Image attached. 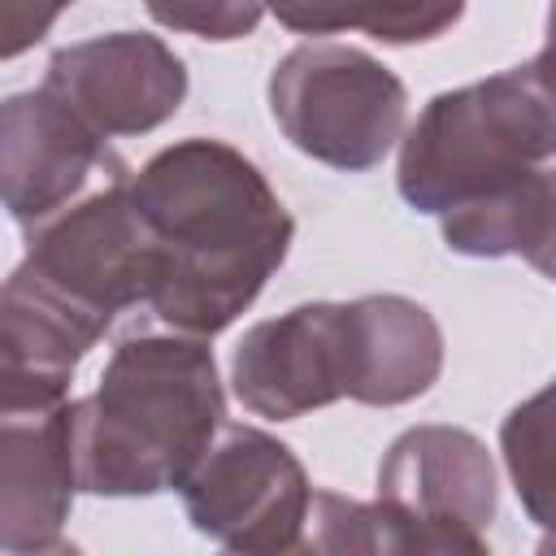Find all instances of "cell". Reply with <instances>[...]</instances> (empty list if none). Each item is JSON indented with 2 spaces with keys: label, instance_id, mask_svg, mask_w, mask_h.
<instances>
[{
  "label": "cell",
  "instance_id": "21",
  "mask_svg": "<svg viewBox=\"0 0 556 556\" xmlns=\"http://www.w3.org/2000/svg\"><path fill=\"white\" fill-rule=\"evenodd\" d=\"M539 556H552V547H547V543H543V547H539Z\"/></svg>",
  "mask_w": 556,
  "mask_h": 556
},
{
  "label": "cell",
  "instance_id": "3",
  "mask_svg": "<svg viewBox=\"0 0 556 556\" xmlns=\"http://www.w3.org/2000/svg\"><path fill=\"white\" fill-rule=\"evenodd\" d=\"M556 156V96L547 52L439 91L400 135L395 187L417 213L443 217L486 200Z\"/></svg>",
  "mask_w": 556,
  "mask_h": 556
},
{
  "label": "cell",
  "instance_id": "6",
  "mask_svg": "<svg viewBox=\"0 0 556 556\" xmlns=\"http://www.w3.org/2000/svg\"><path fill=\"white\" fill-rule=\"evenodd\" d=\"M178 495L187 521L217 539L226 556H269L300 530L313 482L282 439L256 426H222Z\"/></svg>",
  "mask_w": 556,
  "mask_h": 556
},
{
  "label": "cell",
  "instance_id": "4",
  "mask_svg": "<svg viewBox=\"0 0 556 556\" xmlns=\"http://www.w3.org/2000/svg\"><path fill=\"white\" fill-rule=\"evenodd\" d=\"M269 117L282 139L343 174H365L400 143L408 87L395 70L352 43L313 39L269 70Z\"/></svg>",
  "mask_w": 556,
  "mask_h": 556
},
{
  "label": "cell",
  "instance_id": "20",
  "mask_svg": "<svg viewBox=\"0 0 556 556\" xmlns=\"http://www.w3.org/2000/svg\"><path fill=\"white\" fill-rule=\"evenodd\" d=\"M17 556H83V547H74V543H65V539H56V543H48V547L17 552Z\"/></svg>",
  "mask_w": 556,
  "mask_h": 556
},
{
  "label": "cell",
  "instance_id": "1",
  "mask_svg": "<svg viewBox=\"0 0 556 556\" xmlns=\"http://www.w3.org/2000/svg\"><path fill=\"white\" fill-rule=\"evenodd\" d=\"M126 191L156 243L152 321L187 339L222 334L282 269L295 222L269 178L226 139L152 152Z\"/></svg>",
  "mask_w": 556,
  "mask_h": 556
},
{
  "label": "cell",
  "instance_id": "12",
  "mask_svg": "<svg viewBox=\"0 0 556 556\" xmlns=\"http://www.w3.org/2000/svg\"><path fill=\"white\" fill-rule=\"evenodd\" d=\"M65 408L0 421V552H35L61 539L74 504Z\"/></svg>",
  "mask_w": 556,
  "mask_h": 556
},
{
  "label": "cell",
  "instance_id": "5",
  "mask_svg": "<svg viewBox=\"0 0 556 556\" xmlns=\"http://www.w3.org/2000/svg\"><path fill=\"white\" fill-rule=\"evenodd\" d=\"M22 265L100 326L148 304L156 287V243L126 191V169L30 226Z\"/></svg>",
  "mask_w": 556,
  "mask_h": 556
},
{
  "label": "cell",
  "instance_id": "13",
  "mask_svg": "<svg viewBox=\"0 0 556 556\" xmlns=\"http://www.w3.org/2000/svg\"><path fill=\"white\" fill-rule=\"evenodd\" d=\"M439 230L456 256H478V261L521 256L539 274H552V239H556V174H552V165L534 169L530 178H521L486 200L443 213Z\"/></svg>",
  "mask_w": 556,
  "mask_h": 556
},
{
  "label": "cell",
  "instance_id": "2",
  "mask_svg": "<svg viewBox=\"0 0 556 556\" xmlns=\"http://www.w3.org/2000/svg\"><path fill=\"white\" fill-rule=\"evenodd\" d=\"M226 417L213 348L174 330L126 334L96 391L70 400L74 491L135 500L178 491Z\"/></svg>",
  "mask_w": 556,
  "mask_h": 556
},
{
  "label": "cell",
  "instance_id": "19",
  "mask_svg": "<svg viewBox=\"0 0 556 556\" xmlns=\"http://www.w3.org/2000/svg\"><path fill=\"white\" fill-rule=\"evenodd\" d=\"M61 17V4H0V61L35 48Z\"/></svg>",
  "mask_w": 556,
  "mask_h": 556
},
{
  "label": "cell",
  "instance_id": "7",
  "mask_svg": "<svg viewBox=\"0 0 556 556\" xmlns=\"http://www.w3.org/2000/svg\"><path fill=\"white\" fill-rule=\"evenodd\" d=\"M43 91L109 143L169 122L187 100V65L161 35L109 30L56 48Z\"/></svg>",
  "mask_w": 556,
  "mask_h": 556
},
{
  "label": "cell",
  "instance_id": "22",
  "mask_svg": "<svg viewBox=\"0 0 556 556\" xmlns=\"http://www.w3.org/2000/svg\"><path fill=\"white\" fill-rule=\"evenodd\" d=\"M222 556H226V552H222Z\"/></svg>",
  "mask_w": 556,
  "mask_h": 556
},
{
  "label": "cell",
  "instance_id": "15",
  "mask_svg": "<svg viewBox=\"0 0 556 556\" xmlns=\"http://www.w3.org/2000/svg\"><path fill=\"white\" fill-rule=\"evenodd\" d=\"M269 556H374V504L313 491L300 530Z\"/></svg>",
  "mask_w": 556,
  "mask_h": 556
},
{
  "label": "cell",
  "instance_id": "11",
  "mask_svg": "<svg viewBox=\"0 0 556 556\" xmlns=\"http://www.w3.org/2000/svg\"><path fill=\"white\" fill-rule=\"evenodd\" d=\"M443 374V330L408 295L348 300V400L395 408L426 395Z\"/></svg>",
  "mask_w": 556,
  "mask_h": 556
},
{
  "label": "cell",
  "instance_id": "17",
  "mask_svg": "<svg viewBox=\"0 0 556 556\" xmlns=\"http://www.w3.org/2000/svg\"><path fill=\"white\" fill-rule=\"evenodd\" d=\"M374 556H491L478 530L413 521L374 500Z\"/></svg>",
  "mask_w": 556,
  "mask_h": 556
},
{
  "label": "cell",
  "instance_id": "14",
  "mask_svg": "<svg viewBox=\"0 0 556 556\" xmlns=\"http://www.w3.org/2000/svg\"><path fill=\"white\" fill-rule=\"evenodd\" d=\"M460 4H439V0H421V4H361V9H330V4H282L274 9V17L282 26H291L295 35H334V30H365L369 39L382 43H426L447 35L460 22Z\"/></svg>",
  "mask_w": 556,
  "mask_h": 556
},
{
  "label": "cell",
  "instance_id": "18",
  "mask_svg": "<svg viewBox=\"0 0 556 556\" xmlns=\"http://www.w3.org/2000/svg\"><path fill=\"white\" fill-rule=\"evenodd\" d=\"M148 17L161 22V26L187 30L195 39L230 43V39H248L261 26L265 9L261 4H230V0H217V4L187 0V4H148Z\"/></svg>",
  "mask_w": 556,
  "mask_h": 556
},
{
  "label": "cell",
  "instance_id": "8",
  "mask_svg": "<svg viewBox=\"0 0 556 556\" xmlns=\"http://www.w3.org/2000/svg\"><path fill=\"white\" fill-rule=\"evenodd\" d=\"M235 400L269 421H295L348 400V304L313 300L243 330L230 356Z\"/></svg>",
  "mask_w": 556,
  "mask_h": 556
},
{
  "label": "cell",
  "instance_id": "16",
  "mask_svg": "<svg viewBox=\"0 0 556 556\" xmlns=\"http://www.w3.org/2000/svg\"><path fill=\"white\" fill-rule=\"evenodd\" d=\"M547 400L552 391H534L526 404H517L504 426H500V443H504V465L508 478L526 504V513L547 526Z\"/></svg>",
  "mask_w": 556,
  "mask_h": 556
},
{
  "label": "cell",
  "instance_id": "10",
  "mask_svg": "<svg viewBox=\"0 0 556 556\" xmlns=\"http://www.w3.org/2000/svg\"><path fill=\"white\" fill-rule=\"evenodd\" d=\"M378 504L413 521H447L486 530L495 521L500 486L486 443L465 426H413L378 465Z\"/></svg>",
  "mask_w": 556,
  "mask_h": 556
},
{
  "label": "cell",
  "instance_id": "9",
  "mask_svg": "<svg viewBox=\"0 0 556 556\" xmlns=\"http://www.w3.org/2000/svg\"><path fill=\"white\" fill-rule=\"evenodd\" d=\"M96 169H122L109 148L43 87L0 100V208L26 230L87 195Z\"/></svg>",
  "mask_w": 556,
  "mask_h": 556
}]
</instances>
